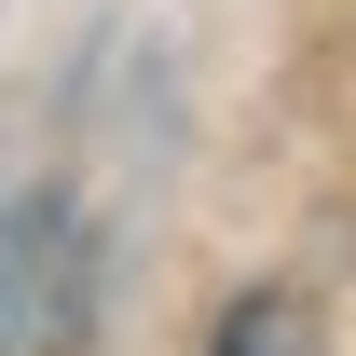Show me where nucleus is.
Instances as JSON below:
<instances>
[{"instance_id": "obj_1", "label": "nucleus", "mask_w": 356, "mask_h": 356, "mask_svg": "<svg viewBox=\"0 0 356 356\" xmlns=\"http://www.w3.org/2000/svg\"><path fill=\"white\" fill-rule=\"evenodd\" d=\"M96 315V220L69 192L0 206V356H69Z\"/></svg>"}, {"instance_id": "obj_2", "label": "nucleus", "mask_w": 356, "mask_h": 356, "mask_svg": "<svg viewBox=\"0 0 356 356\" xmlns=\"http://www.w3.org/2000/svg\"><path fill=\"white\" fill-rule=\"evenodd\" d=\"M192 356H329V329H315L302 288H274V274H261V288H233V302L206 315V343H192Z\"/></svg>"}]
</instances>
